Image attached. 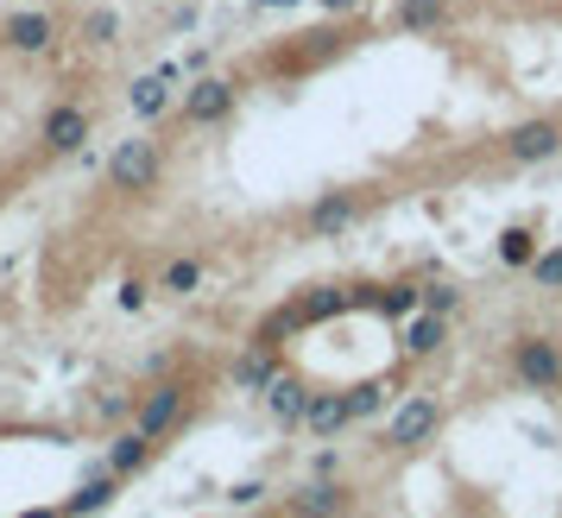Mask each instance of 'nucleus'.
Wrapping results in <instances>:
<instances>
[{
    "instance_id": "10",
    "label": "nucleus",
    "mask_w": 562,
    "mask_h": 518,
    "mask_svg": "<svg viewBox=\"0 0 562 518\" xmlns=\"http://www.w3.org/2000/svg\"><path fill=\"white\" fill-rule=\"evenodd\" d=\"M52 38H57L52 13H7V26H0L7 52H52Z\"/></svg>"
},
{
    "instance_id": "6",
    "label": "nucleus",
    "mask_w": 562,
    "mask_h": 518,
    "mask_svg": "<svg viewBox=\"0 0 562 518\" xmlns=\"http://www.w3.org/2000/svg\"><path fill=\"white\" fill-rule=\"evenodd\" d=\"M348 506H355V493L341 487L335 474H316L310 487H297L284 499V518H341Z\"/></svg>"
},
{
    "instance_id": "21",
    "label": "nucleus",
    "mask_w": 562,
    "mask_h": 518,
    "mask_svg": "<svg viewBox=\"0 0 562 518\" xmlns=\"http://www.w3.org/2000/svg\"><path fill=\"white\" fill-rule=\"evenodd\" d=\"M291 329H304V311H297V297H291V304H284V311H272L266 316V323H259V348H279L284 336H291Z\"/></svg>"
},
{
    "instance_id": "9",
    "label": "nucleus",
    "mask_w": 562,
    "mask_h": 518,
    "mask_svg": "<svg viewBox=\"0 0 562 518\" xmlns=\"http://www.w3.org/2000/svg\"><path fill=\"white\" fill-rule=\"evenodd\" d=\"M360 222V196H348V190H329V196H316L304 215L310 240H341V234Z\"/></svg>"
},
{
    "instance_id": "30",
    "label": "nucleus",
    "mask_w": 562,
    "mask_h": 518,
    "mask_svg": "<svg viewBox=\"0 0 562 518\" xmlns=\"http://www.w3.org/2000/svg\"><path fill=\"white\" fill-rule=\"evenodd\" d=\"M316 7H323V13H360L367 0H316Z\"/></svg>"
},
{
    "instance_id": "20",
    "label": "nucleus",
    "mask_w": 562,
    "mask_h": 518,
    "mask_svg": "<svg viewBox=\"0 0 562 518\" xmlns=\"http://www.w3.org/2000/svg\"><path fill=\"white\" fill-rule=\"evenodd\" d=\"M355 304V291H341V285H316L297 297V311H304V323H329V316H341Z\"/></svg>"
},
{
    "instance_id": "1",
    "label": "nucleus",
    "mask_w": 562,
    "mask_h": 518,
    "mask_svg": "<svg viewBox=\"0 0 562 518\" xmlns=\"http://www.w3.org/2000/svg\"><path fill=\"white\" fill-rule=\"evenodd\" d=\"M183 417H190V386H183V380H153V386L133 398V430L146 442L171 437Z\"/></svg>"
},
{
    "instance_id": "11",
    "label": "nucleus",
    "mask_w": 562,
    "mask_h": 518,
    "mask_svg": "<svg viewBox=\"0 0 562 518\" xmlns=\"http://www.w3.org/2000/svg\"><path fill=\"white\" fill-rule=\"evenodd\" d=\"M355 304H367V311H380V316H417L424 311V285H360L355 291Z\"/></svg>"
},
{
    "instance_id": "14",
    "label": "nucleus",
    "mask_w": 562,
    "mask_h": 518,
    "mask_svg": "<svg viewBox=\"0 0 562 518\" xmlns=\"http://www.w3.org/2000/svg\"><path fill=\"white\" fill-rule=\"evenodd\" d=\"M442 336H449V316H436V311H417V316H405V354L411 361H430L436 348H442Z\"/></svg>"
},
{
    "instance_id": "19",
    "label": "nucleus",
    "mask_w": 562,
    "mask_h": 518,
    "mask_svg": "<svg viewBox=\"0 0 562 518\" xmlns=\"http://www.w3.org/2000/svg\"><path fill=\"white\" fill-rule=\"evenodd\" d=\"M146 455H153V442L139 437V430H121V437L108 442V468H114L121 481H127V474H139V468H146Z\"/></svg>"
},
{
    "instance_id": "28",
    "label": "nucleus",
    "mask_w": 562,
    "mask_h": 518,
    "mask_svg": "<svg viewBox=\"0 0 562 518\" xmlns=\"http://www.w3.org/2000/svg\"><path fill=\"white\" fill-rule=\"evenodd\" d=\"M266 499V481H234L228 487V506H259Z\"/></svg>"
},
{
    "instance_id": "8",
    "label": "nucleus",
    "mask_w": 562,
    "mask_h": 518,
    "mask_svg": "<svg viewBox=\"0 0 562 518\" xmlns=\"http://www.w3.org/2000/svg\"><path fill=\"white\" fill-rule=\"evenodd\" d=\"M82 146H89V108H77V102L45 108V153L77 158Z\"/></svg>"
},
{
    "instance_id": "13",
    "label": "nucleus",
    "mask_w": 562,
    "mask_h": 518,
    "mask_svg": "<svg viewBox=\"0 0 562 518\" xmlns=\"http://www.w3.org/2000/svg\"><path fill=\"white\" fill-rule=\"evenodd\" d=\"M266 412L279 417V424H304V412H310V386L297 380V373H272V386H266Z\"/></svg>"
},
{
    "instance_id": "7",
    "label": "nucleus",
    "mask_w": 562,
    "mask_h": 518,
    "mask_svg": "<svg viewBox=\"0 0 562 518\" xmlns=\"http://www.w3.org/2000/svg\"><path fill=\"white\" fill-rule=\"evenodd\" d=\"M499 153H506L512 165H543V158H557L562 153V121H518Z\"/></svg>"
},
{
    "instance_id": "18",
    "label": "nucleus",
    "mask_w": 562,
    "mask_h": 518,
    "mask_svg": "<svg viewBox=\"0 0 562 518\" xmlns=\"http://www.w3.org/2000/svg\"><path fill=\"white\" fill-rule=\"evenodd\" d=\"M133 114H139V121H158V114H165V108H171V77H165V70H153V77H139L133 82Z\"/></svg>"
},
{
    "instance_id": "31",
    "label": "nucleus",
    "mask_w": 562,
    "mask_h": 518,
    "mask_svg": "<svg viewBox=\"0 0 562 518\" xmlns=\"http://www.w3.org/2000/svg\"><path fill=\"white\" fill-rule=\"evenodd\" d=\"M259 7H297V0H259Z\"/></svg>"
},
{
    "instance_id": "26",
    "label": "nucleus",
    "mask_w": 562,
    "mask_h": 518,
    "mask_svg": "<svg viewBox=\"0 0 562 518\" xmlns=\"http://www.w3.org/2000/svg\"><path fill=\"white\" fill-rule=\"evenodd\" d=\"M424 311L456 316V311H461V291H456V285H424Z\"/></svg>"
},
{
    "instance_id": "29",
    "label": "nucleus",
    "mask_w": 562,
    "mask_h": 518,
    "mask_svg": "<svg viewBox=\"0 0 562 518\" xmlns=\"http://www.w3.org/2000/svg\"><path fill=\"white\" fill-rule=\"evenodd\" d=\"M139 304H146V285H139V279H127V285H121V311H139Z\"/></svg>"
},
{
    "instance_id": "12",
    "label": "nucleus",
    "mask_w": 562,
    "mask_h": 518,
    "mask_svg": "<svg viewBox=\"0 0 562 518\" xmlns=\"http://www.w3.org/2000/svg\"><path fill=\"white\" fill-rule=\"evenodd\" d=\"M348 424H355V412H348V392H310V412H304L310 437H341Z\"/></svg>"
},
{
    "instance_id": "22",
    "label": "nucleus",
    "mask_w": 562,
    "mask_h": 518,
    "mask_svg": "<svg viewBox=\"0 0 562 518\" xmlns=\"http://www.w3.org/2000/svg\"><path fill=\"white\" fill-rule=\"evenodd\" d=\"M196 285H203V259H171L158 279V291H171V297H190Z\"/></svg>"
},
{
    "instance_id": "17",
    "label": "nucleus",
    "mask_w": 562,
    "mask_h": 518,
    "mask_svg": "<svg viewBox=\"0 0 562 518\" xmlns=\"http://www.w3.org/2000/svg\"><path fill=\"white\" fill-rule=\"evenodd\" d=\"M272 373H279V348H247V354H240V361H234V386L240 392H266L272 386Z\"/></svg>"
},
{
    "instance_id": "2",
    "label": "nucleus",
    "mask_w": 562,
    "mask_h": 518,
    "mask_svg": "<svg viewBox=\"0 0 562 518\" xmlns=\"http://www.w3.org/2000/svg\"><path fill=\"white\" fill-rule=\"evenodd\" d=\"M158 171H165V153H158V139H121L114 158H108V183L121 190V196H139V190H153Z\"/></svg>"
},
{
    "instance_id": "3",
    "label": "nucleus",
    "mask_w": 562,
    "mask_h": 518,
    "mask_svg": "<svg viewBox=\"0 0 562 518\" xmlns=\"http://www.w3.org/2000/svg\"><path fill=\"white\" fill-rule=\"evenodd\" d=\"M436 424H442V405H436L430 392H411V398H398L392 417H385V442H392V449H424V442L436 437Z\"/></svg>"
},
{
    "instance_id": "5",
    "label": "nucleus",
    "mask_w": 562,
    "mask_h": 518,
    "mask_svg": "<svg viewBox=\"0 0 562 518\" xmlns=\"http://www.w3.org/2000/svg\"><path fill=\"white\" fill-rule=\"evenodd\" d=\"M234 102H240V89L228 77H190V89H183V121L190 127H215V121L234 114Z\"/></svg>"
},
{
    "instance_id": "25",
    "label": "nucleus",
    "mask_w": 562,
    "mask_h": 518,
    "mask_svg": "<svg viewBox=\"0 0 562 518\" xmlns=\"http://www.w3.org/2000/svg\"><path fill=\"white\" fill-rule=\"evenodd\" d=\"M82 38H89V45H114V38H121V13H114V7H95V13L82 20Z\"/></svg>"
},
{
    "instance_id": "16",
    "label": "nucleus",
    "mask_w": 562,
    "mask_h": 518,
    "mask_svg": "<svg viewBox=\"0 0 562 518\" xmlns=\"http://www.w3.org/2000/svg\"><path fill=\"white\" fill-rule=\"evenodd\" d=\"M392 26L417 32V38H424V32H442L449 26V0H398V7H392Z\"/></svg>"
},
{
    "instance_id": "15",
    "label": "nucleus",
    "mask_w": 562,
    "mask_h": 518,
    "mask_svg": "<svg viewBox=\"0 0 562 518\" xmlns=\"http://www.w3.org/2000/svg\"><path fill=\"white\" fill-rule=\"evenodd\" d=\"M114 493H121V474H114V468H102V474H89V481H82V487L70 493V499H64V518H89V513H102Z\"/></svg>"
},
{
    "instance_id": "23",
    "label": "nucleus",
    "mask_w": 562,
    "mask_h": 518,
    "mask_svg": "<svg viewBox=\"0 0 562 518\" xmlns=\"http://www.w3.org/2000/svg\"><path fill=\"white\" fill-rule=\"evenodd\" d=\"M525 272H531L537 291H562V247H543V254L525 266Z\"/></svg>"
},
{
    "instance_id": "4",
    "label": "nucleus",
    "mask_w": 562,
    "mask_h": 518,
    "mask_svg": "<svg viewBox=\"0 0 562 518\" xmlns=\"http://www.w3.org/2000/svg\"><path fill=\"white\" fill-rule=\"evenodd\" d=\"M512 373L531 392H562V348L550 336H518L512 341Z\"/></svg>"
},
{
    "instance_id": "24",
    "label": "nucleus",
    "mask_w": 562,
    "mask_h": 518,
    "mask_svg": "<svg viewBox=\"0 0 562 518\" xmlns=\"http://www.w3.org/2000/svg\"><path fill=\"white\" fill-rule=\"evenodd\" d=\"M499 259H506V266H531L537 259V234L531 228H506L499 234Z\"/></svg>"
},
{
    "instance_id": "27",
    "label": "nucleus",
    "mask_w": 562,
    "mask_h": 518,
    "mask_svg": "<svg viewBox=\"0 0 562 518\" xmlns=\"http://www.w3.org/2000/svg\"><path fill=\"white\" fill-rule=\"evenodd\" d=\"M385 392H392V386H380V380H373V386H360L355 398H348V412H355V417H373V412H385Z\"/></svg>"
}]
</instances>
